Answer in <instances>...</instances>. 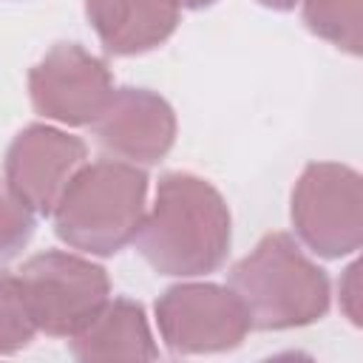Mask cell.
<instances>
[{
	"label": "cell",
	"mask_w": 363,
	"mask_h": 363,
	"mask_svg": "<svg viewBox=\"0 0 363 363\" xmlns=\"http://www.w3.org/2000/svg\"><path fill=\"white\" fill-rule=\"evenodd\" d=\"M68 346L71 354L82 363L159 357V346L153 340L145 306L130 298H108L99 312L68 337Z\"/></svg>",
	"instance_id": "8fae6325"
},
{
	"label": "cell",
	"mask_w": 363,
	"mask_h": 363,
	"mask_svg": "<svg viewBox=\"0 0 363 363\" xmlns=\"http://www.w3.org/2000/svg\"><path fill=\"white\" fill-rule=\"evenodd\" d=\"M34 235V210L0 179V264L17 258Z\"/></svg>",
	"instance_id": "5bb4252c"
},
{
	"label": "cell",
	"mask_w": 363,
	"mask_h": 363,
	"mask_svg": "<svg viewBox=\"0 0 363 363\" xmlns=\"http://www.w3.org/2000/svg\"><path fill=\"white\" fill-rule=\"evenodd\" d=\"M147 173L122 159L82 164L65 184L51 210L54 233L85 255H116L125 250L145 218Z\"/></svg>",
	"instance_id": "7a4b0ae2"
},
{
	"label": "cell",
	"mask_w": 363,
	"mask_h": 363,
	"mask_svg": "<svg viewBox=\"0 0 363 363\" xmlns=\"http://www.w3.org/2000/svg\"><path fill=\"white\" fill-rule=\"evenodd\" d=\"M258 6H264V9H272V11H289V9H295L301 0H255Z\"/></svg>",
	"instance_id": "2e32d148"
},
{
	"label": "cell",
	"mask_w": 363,
	"mask_h": 363,
	"mask_svg": "<svg viewBox=\"0 0 363 363\" xmlns=\"http://www.w3.org/2000/svg\"><path fill=\"white\" fill-rule=\"evenodd\" d=\"M216 0H179V6L182 9H193V11H199V9H207V6H213Z\"/></svg>",
	"instance_id": "e0dca14e"
},
{
	"label": "cell",
	"mask_w": 363,
	"mask_h": 363,
	"mask_svg": "<svg viewBox=\"0 0 363 363\" xmlns=\"http://www.w3.org/2000/svg\"><path fill=\"white\" fill-rule=\"evenodd\" d=\"M17 281L37 329L51 337H71L111 295L108 272L99 264L62 250L31 255Z\"/></svg>",
	"instance_id": "5b68a950"
},
{
	"label": "cell",
	"mask_w": 363,
	"mask_h": 363,
	"mask_svg": "<svg viewBox=\"0 0 363 363\" xmlns=\"http://www.w3.org/2000/svg\"><path fill=\"white\" fill-rule=\"evenodd\" d=\"M298 241L320 258H343L363 244V179L337 162H312L292 190Z\"/></svg>",
	"instance_id": "277c9868"
},
{
	"label": "cell",
	"mask_w": 363,
	"mask_h": 363,
	"mask_svg": "<svg viewBox=\"0 0 363 363\" xmlns=\"http://www.w3.org/2000/svg\"><path fill=\"white\" fill-rule=\"evenodd\" d=\"M156 326L173 354H213L244 343L250 318L230 286L210 281L173 284L156 298Z\"/></svg>",
	"instance_id": "8992f818"
},
{
	"label": "cell",
	"mask_w": 363,
	"mask_h": 363,
	"mask_svg": "<svg viewBox=\"0 0 363 363\" xmlns=\"http://www.w3.org/2000/svg\"><path fill=\"white\" fill-rule=\"evenodd\" d=\"M91 128L111 156L130 164H159L176 142V113L170 102L133 85L113 88Z\"/></svg>",
	"instance_id": "9c48e42d"
},
{
	"label": "cell",
	"mask_w": 363,
	"mask_h": 363,
	"mask_svg": "<svg viewBox=\"0 0 363 363\" xmlns=\"http://www.w3.org/2000/svg\"><path fill=\"white\" fill-rule=\"evenodd\" d=\"M233 218L224 196L201 176L164 173L153 207L133 238L139 255L159 275L196 278L216 272L230 252Z\"/></svg>",
	"instance_id": "6da1fadb"
},
{
	"label": "cell",
	"mask_w": 363,
	"mask_h": 363,
	"mask_svg": "<svg viewBox=\"0 0 363 363\" xmlns=\"http://www.w3.org/2000/svg\"><path fill=\"white\" fill-rule=\"evenodd\" d=\"M230 289L241 301L250 326L261 332L298 329L329 312V275L289 233L264 235L250 255L230 269Z\"/></svg>",
	"instance_id": "3957f363"
},
{
	"label": "cell",
	"mask_w": 363,
	"mask_h": 363,
	"mask_svg": "<svg viewBox=\"0 0 363 363\" xmlns=\"http://www.w3.org/2000/svg\"><path fill=\"white\" fill-rule=\"evenodd\" d=\"M88 147L79 136H71L51 125L23 128L6 150V182L34 210V216H51L71 176L85 164Z\"/></svg>",
	"instance_id": "ba28073f"
},
{
	"label": "cell",
	"mask_w": 363,
	"mask_h": 363,
	"mask_svg": "<svg viewBox=\"0 0 363 363\" xmlns=\"http://www.w3.org/2000/svg\"><path fill=\"white\" fill-rule=\"evenodd\" d=\"M179 0H85V17L108 54L133 57L159 48L179 26Z\"/></svg>",
	"instance_id": "30bf717a"
},
{
	"label": "cell",
	"mask_w": 363,
	"mask_h": 363,
	"mask_svg": "<svg viewBox=\"0 0 363 363\" xmlns=\"http://www.w3.org/2000/svg\"><path fill=\"white\" fill-rule=\"evenodd\" d=\"M337 289H340V306H343L346 318H349L354 326H360L363 318H360V264H357V261L343 272Z\"/></svg>",
	"instance_id": "9a60e30c"
},
{
	"label": "cell",
	"mask_w": 363,
	"mask_h": 363,
	"mask_svg": "<svg viewBox=\"0 0 363 363\" xmlns=\"http://www.w3.org/2000/svg\"><path fill=\"white\" fill-rule=\"evenodd\" d=\"M303 26L335 48L360 57L363 51V0H301Z\"/></svg>",
	"instance_id": "7c38bea8"
},
{
	"label": "cell",
	"mask_w": 363,
	"mask_h": 363,
	"mask_svg": "<svg viewBox=\"0 0 363 363\" xmlns=\"http://www.w3.org/2000/svg\"><path fill=\"white\" fill-rule=\"evenodd\" d=\"M37 335V323L26 306L17 275L0 272V354L26 349Z\"/></svg>",
	"instance_id": "4fadbf2b"
},
{
	"label": "cell",
	"mask_w": 363,
	"mask_h": 363,
	"mask_svg": "<svg viewBox=\"0 0 363 363\" xmlns=\"http://www.w3.org/2000/svg\"><path fill=\"white\" fill-rule=\"evenodd\" d=\"M113 91V77L105 60L79 43H57L28 71V94L37 113L45 119L79 128L91 125Z\"/></svg>",
	"instance_id": "52a82bcc"
}]
</instances>
